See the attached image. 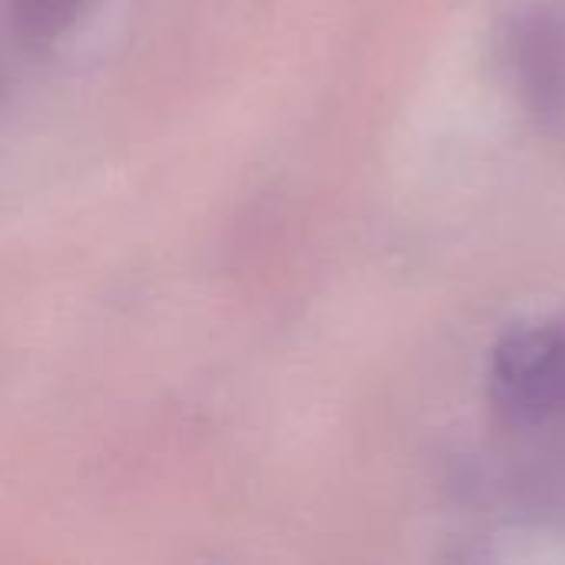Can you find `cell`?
Returning a JSON list of instances; mask_svg holds the SVG:
<instances>
[{
    "instance_id": "cell-1",
    "label": "cell",
    "mask_w": 565,
    "mask_h": 565,
    "mask_svg": "<svg viewBox=\"0 0 565 565\" xmlns=\"http://www.w3.org/2000/svg\"><path fill=\"white\" fill-rule=\"evenodd\" d=\"M497 397L526 420L565 417V311L510 328L490 354Z\"/></svg>"
},
{
    "instance_id": "cell-2",
    "label": "cell",
    "mask_w": 565,
    "mask_h": 565,
    "mask_svg": "<svg viewBox=\"0 0 565 565\" xmlns=\"http://www.w3.org/2000/svg\"><path fill=\"white\" fill-rule=\"evenodd\" d=\"M507 53L520 103L543 119L565 116V0H526Z\"/></svg>"
},
{
    "instance_id": "cell-3",
    "label": "cell",
    "mask_w": 565,
    "mask_h": 565,
    "mask_svg": "<svg viewBox=\"0 0 565 565\" xmlns=\"http://www.w3.org/2000/svg\"><path fill=\"white\" fill-rule=\"evenodd\" d=\"M89 7V0H13V23L26 43L60 40Z\"/></svg>"
}]
</instances>
